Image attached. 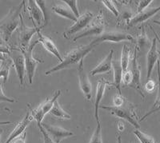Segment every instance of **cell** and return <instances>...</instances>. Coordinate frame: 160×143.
I'll use <instances>...</instances> for the list:
<instances>
[{
    "mask_svg": "<svg viewBox=\"0 0 160 143\" xmlns=\"http://www.w3.org/2000/svg\"><path fill=\"white\" fill-rule=\"evenodd\" d=\"M95 47V46L93 45L91 42L88 45L80 46V47H76L75 49L72 50V51H71L69 53L66 54L65 57L62 58V61L59 64L52 67L49 71H46L45 74L46 75H49L52 73L62 71V70L64 69H68V68H71L78 62L79 63L80 61L83 60L84 57L87 56L90 52H91Z\"/></svg>",
    "mask_w": 160,
    "mask_h": 143,
    "instance_id": "6da1fadb",
    "label": "cell"
},
{
    "mask_svg": "<svg viewBox=\"0 0 160 143\" xmlns=\"http://www.w3.org/2000/svg\"><path fill=\"white\" fill-rule=\"evenodd\" d=\"M136 106L130 102L127 98L124 100L123 103L118 106H100V109H103L111 114L112 115L118 117L119 118L126 120L134 127L139 130L140 125L138 123V118L135 112Z\"/></svg>",
    "mask_w": 160,
    "mask_h": 143,
    "instance_id": "7a4b0ae2",
    "label": "cell"
},
{
    "mask_svg": "<svg viewBox=\"0 0 160 143\" xmlns=\"http://www.w3.org/2000/svg\"><path fill=\"white\" fill-rule=\"evenodd\" d=\"M25 6V1H22L18 6L10 10L8 15L0 22V35L6 42L11 38L13 32L20 24V17L22 7Z\"/></svg>",
    "mask_w": 160,
    "mask_h": 143,
    "instance_id": "3957f363",
    "label": "cell"
},
{
    "mask_svg": "<svg viewBox=\"0 0 160 143\" xmlns=\"http://www.w3.org/2000/svg\"><path fill=\"white\" fill-rule=\"evenodd\" d=\"M105 29V20H104L103 15L102 11H99L96 16H94L92 21L89 24L85 31L80 33L79 35H76L75 38H73L74 42H76L77 40L79 38H84L87 36H91V35H101L104 32Z\"/></svg>",
    "mask_w": 160,
    "mask_h": 143,
    "instance_id": "277c9868",
    "label": "cell"
},
{
    "mask_svg": "<svg viewBox=\"0 0 160 143\" xmlns=\"http://www.w3.org/2000/svg\"><path fill=\"white\" fill-rule=\"evenodd\" d=\"M39 43L38 40H36L33 43L30 44L29 47L28 48H26L24 50H20L22 51V54H23L24 59H25V66H26V74H28V80H29L30 84L32 83L33 78L35 76V70L38 63H40L41 61L40 60L36 59L33 57V50L34 47Z\"/></svg>",
    "mask_w": 160,
    "mask_h": 143,
    "instance_id": "5b68a950",
    "label": "cell"
},
{
    "mask_svg": "<svg viewBox=\"0 0 160 143\" xmlns=\"http://www.w3.org/2000/svg\"><path fill=\"white\" fill-rule=\"evenodd\" d=\"M122 41L135 42V39L133 38L132 35L122 31H104L98 38L93 40L91 43L96 47L99 43L104 42H120Z\"/></svg>",
    "mask_w": 160,
    "mask_h": 143,
    "instance_id": "8992f818",
    "label": "cell"
},
{
    "mask_svg": "<svg viewBox=\"0 0 160 143\" xmlns=\"http://www.w3.org/2000/svg\"><path fill=\"white\" fill-rule=\"evenodd\" d=\"M60 94H61V91H56L55 93V94L53 95L52 98H48L44 102H42V104H40V106L38 108L35 109V110H33L30 106V105H28L30 109V111H31V117H32L33 119H35L37 121L38 125H40V124L42 123V119L44 118L46 114H48V113H50L53 105L55 103V101L58 99V97L60 96Z\"/></svg>",
    "mask_w": 160,
    "mask_h": 143,
    "instance_id": "52a82bcc",
    "label": "cell"
},
{
    "mask_svg": "<svg viewBox=\"0 0 160 143\" xmlns=\"http://www.w3.org/2000/svg\"><path fill=\"white\" fill-rule=\"evenodd\" d=\"M9 58H11L13 62V66L15 67V71L17 73V76L20 81V85H23L24 76L26 74V66L25 59L23 54L19 48H14L11 47V52L8 54Z\"/></svg>",
    "mask_w": 160,
    "mask_h": 143,
    "instance_id": "ba28073f",
    "label": "cell"
},
{
    "mask_svg": "<svg viewBox=\"0 0 160 143\" xmlns=\"http://www.w3.org/2000/svg\"><path fill=\"white\" fill-rule=\"evenodd\" d=\"M42 28L40 27H30L24 23L23 18L21 15L20 17L19 24V49L24 50L28 48L30 45L31 38L35 34H37L38 31H41Z\"/></svg>",
    "mask_w": 160,
    "mask_h": 143,
    "instance_id": "9c48e42d",
    "label": "cell"
},
{
    "mask_svg": "<svg viewBox=\"0 0 160 143\" xmlns=\"http://www.w3.org/2000/svg\"><path fill=\"white\" fill-rule=\"evenodd\" d=\"M131 74H132V82L130 87L136 90L142 98H145L141 84V71L138 63V49L135 47L133 57L131 58Z\"/></svg>",
    "mask_w": 160,
    "mask_h": 143,
    "instance_id": "30bf717a",
    "label": "cell"
},
{
    "mask_svg": "<svg viewBox=\"0 0 160 143\" xmlns=\"http://www.w3.org/2000/svg\"><path fill=\"white\" fill-rule=\"evenodd\" d=\"M93 18H94V15L91 11H88L84 13L83 15H80L79 18H77L76 22H75V23L63 33L64 37L66 38H69L71 35H75L78 31L86 29L91 23Z\"/></svg>",
    "mask_w": 160,
    "mask_h": 143,
    "instance_id": "8fae6325",
    "label": "cell"
},
{
    "mask_svg": "<svg viewBox=\"0 0 160 143\" xmlns=\"http://www.w3.org/2000/svg\"><path fill=\"white\" fill-rule=\"evenodd\" d=\"M41 126L55 143H61V141L64 138L74 136V134L71 131H68L62 127L55 126L47 123H41Z\"/></svg>",
    "mask_w": 160,
    "mask_h": 143,
    "instance_id": "7c38bea8",
    "label": "cell"
},
{
    "mask_svg": "<svg viewBox=\"0 0 160 143\" xmlns=\"http://www.w3.org/2000/svg\"><path fill=\"white\" fill-rule=\"evenodd\" d=\"M78 76L80 89L86 99L91 100L92 97V86L83 68V60L80 61L78 67Z\"/></svg>",
    "mask_w": 160,
    "mask_h": 143,
    "instance_id": "4fadbf2b",
    "label": "cell"
},
{
    "mask_svg": "<svg viewBox=\"0 0 160 143\" xmlns=\"http://www.w3.org/2000/svg\"><path fill=\"white\" fill-rule=\"evenodd\" d=\"M158 58H159V52L157 49V40L155 38L152 40L151 46L147 54V71H148L147 79L148 80L151 78L154 67L155 63L158 61Z\"/></svg>",
    "mask_w": 160,
    "mask_h": 143,
    "instance_id": "5bb4252c",
    "label": "cell"
},
{
    "mask_svg": "<svg viewBox=\"0 0 160 143\" xmlns=\"http://www.w3.org/2000/svg\"><path fill=\"white\" fill-rule=\"evenodd\" d=\"M158 11H160V6L155 8H149V9L147 8L146 10L142 11V12L138 13L133 17H131V19L128 21V27H135L138 24L148 21L149 18L156 15Z\"/></svg>",
    "mask_w": 160,
    "mask_h": 143,
    "instance_id": "9a60e30c",
    "label": "cell"
},
{
    "mask_svg": "<svg viewBox=\"0 0 160 143\" xmlns=\"http://www.w3.org/2000/svg\"><path fill=\"white\" fill-rule=\"evenodd\" d=\"M28 3V9L29 12V16L35 27L42 28V22H44L43 15L35 0H30Z\"/></svg>",
    "mask_w": 160,
    "mask_h": 143,
    "instance_id": "2e32d148",
    "label": "cell"
},
{
    "mask_svg": "<svg viewBox=\"0 0 160 143\" xmlns=\"http://www.w3.org/2000/svg\"><path fill=\"white\" fill-rule=\"evenodd\" d=\"M32 120L33 118L30 115V112L28 111L25 116H24V118H22V121H19V122L17 124L16 126H15V129L13 130L12 132L11 133V134L9 135L8 138L7 139V141L4 143H11L13 140L17 138L18 137H19L20 135H22V134H23V132H25L26 129H27V127L29 126V124L31 123Z\"/></svg>",
    "mask_w": 160,
    "mask_h": 143,
    "instance_id": "e0dca14e",
    "label": "cell"
},
{
    "mask_svg": "<svg viewBox=\"0 0 160 143\" xmlns=\"http://www.w3.org/2000/svg\"><path fill=\"white\" fill-rule=\"evenodd\" d=\"M111 86V83L109 81L106 80L105 78H101L100 81L97 84L96 88V95H95V118L96 121H99V115H98V110L100 106V101L102 99L105 93L107 86Z\"/></svg>",
    "mask_w": 160,
    "mask_h": 143,
    "instance_id": "ac0fdd59",
    "label": "cell"
},
{
    "mask_svg": "<svg viewBox=\"0 0 160 143\" xmlns=\"http://www.w3.org/2000/svg\"><path fill=\"white\" fill-rule=\"evenodd\" d=\"M113 54H114V51H113V50H111L109 54L105 57V58L96 67H95L90 72V74L92 76H95L96 74H105V73L111 72V70H112Z\"/></svg>",
    "mask_w": 160,
    "mask_h": 143,
    "instance_id": "d6986e66",
    "label": "cell"
},
{
    "mask_svg": "<svg viewBox=\"0 0 160 143\" xmlns=\"http://www.w3.org/2000/svg\"><path fill=\"white\" fill-rule=\"evenodd\" d=\"M37 34H38V42L43 46L44 48H45L48 52L51 53V54H53L55 57H56V58L58 59V61H60V62H62V56H61V54H60L58 48H57V47L55 46V44L54 43V42L51 40V38L42 35V34L40 33V31H38Z\"/></svg>",
    "mask_w": 160,
    "mask_h": 143,
    "instance_id": "ffe728a7",
    "label": "cell"
},
{
    "mask_svg": "<svg viewBox=\"0 0 160 143\" xmlns=\"http://www.w3.org/2000/svg\"><path fill=\"white\" fill-rule=\"evenodd\" d=\"M112 67L113 71H114V82L111 83V86L116 88L118 91V94H122L121 93V81H122V69L120 64V61L118 60H114L112 61Z\"/></svg>",
    "mask_w": 160,
    "mask_h": 143,
    "instance_id": "44dd1931",
    "label": "cell"
},
{
    "mask_svg": "<svg viewBox=\"0 0 160 143\" xmlns=\"http://www.w3.org/2000/svg\"><path fill=\"white\" fill-rule=\"evenodd\" d=\"M157 73H158V93H157V97L156 99H155V103L153 105L152 108L148 112L146 113V114H144L142 118H140L139 121H144L146 118L149 117L150 115L153 114L154 113L158 112L160 111V62L159 60L157 62Z\"/></svg>",
    "mask_w": 160,
    "mask_h": 143,
    "instance_id": "7402d4cb",
    "label": "cell"
},
{
    "mask_svg": "<svg viewBox=\"0 0 160 143\" xmlns=\"http://www.w3.org/2000/svg\"><path fill=\"white\" fill-rule=\"evenodd\" d=\"M51 10L53 12H55L59 16L71 20L73 22H76L77 18L74 15V13L71 11V10L67 6H64L62 4H56L55 6H53Z\"/></svg>",
    "mask_w": 160,
    "mask_h": 143,
    "instance_id": "603a6c76",
    "label": "cell"
},
{
    "mask_svg": "<svg viewBox=\"0 0 160 143\" xmlns=\"http://www.w3.org/2000/svg\"><path fill=\"white\" fill-rule=\"evenodd\" d=\"M136 42V47L138 51L143 49H148L151 47V42H150L149 38H148V35L146 34V31L144 27H142V30L140 31L139 35H138V38L135 40Z\"/></svg>",
    "mask_w": 160,
    "mask_h": 143,
    "instance_id": "cb8c5ba5",
    "label": "cell"
},
{
    "mask_svg": "<svg viewBox=\"0 0 160 143\" xmlns=\"http://www.w3.org/2000/svg\"><path fill=\"white\" fill-rule=\"evenodd\" d=\"M50 114L58 119H71V115L62 108V106L58 103V100L55 101V103L50 111Z\"/></svg>",
    "mask_w": 160,
    "mask_h": 143,
    "instance_id": "d4e9b609",
    "label": "cell"
},
{
    "mask_svg": "<svg viewBox=\"0 0 160 143\" xmlns=\"http://www.w3.org/2000/svg\"><path fill=\"white\" fill-rule=\"evenodd\" d=\"M13 66V62L11 58H8L1 62L0 65V78H3V83H6L8 80V77L10 74V69Z\"/></svg>",
    "mask_w": 160,
    "mask_h": 143,
    "instance_id": "484cf974",
    "label": "cell"
},
{
    "mask_svg": "<svg viewBox=\"0 0 160 143\" xmlns=\"http://www.w3.org/2000/svg\"><path fill=\"white\" fill-rule=\"evenodd\" d=\"M130 52H131V50H130L129 47L127 45H124L122 47L121 60H120V64H121V67H122V69L123 72L126 71H128L130 61Z\"/></svg>",
    "mask_w": 160,
    "mask_h": 143,
    "instance_id": "4316f807",
    "label": "cell"
},
{
    "mask_svg": "<svg viewBox=\"0 0 160 143\" xmlns=\"http://www.w3.org/2000/svg\"><path fill=\"white\" fill-rule=\"evenodd\" d=\"M89 143H102V127H101L100 121H97L96 128L93 133L92 137H91Z\"/></svg>",
    "mask_w": 160,
    "mask_h": 143,
    "instance_id": "83f0119b",
    "label": "cell"
},
{
    "mask_svg": "<svg viewBox=\"0 0 160 143\" xmlns=\"http://www.w3.org/2000/svg\"><path fill=\"white\" fill-rule=\"evenodd\" d=\"M37 3V5L39 7V8L41 9L42 12V15H43V18H44V25L43 27H45L46 25H48V22L50 21V14L49 11L47 9V7H46L45 1L43 0H36L35 1Z\"/></svg>",
    "mask_w": 160,
    "mask_h": 143,
    "instance_id": "f1b7e54d",
    "label": "cell"
},
{
    "mask_svg": "<svg viewBox=\"0 0 160 143\" xmlns=\"http://www.w3.org/2000/svg\"><path fill=\"white\" fill-rule=\"evenodd\" d=\"M134 134L136 136V138L139 140L141 143H155V140L152 137L144 134L142 131H140L139 130H135L134 131Z\"/></svg>",
    "mask_w": 160,
    "mask_h": 143,
    "instance_id": "f546056e",
    "label": "cell"
},
{
    "mask_svg": "<svg viewBox=\"0 0 160 143\" xmlns=\"http://www.w3.org/2000/svg\"><path fill=\"white\" fill-rule=\"evenodd\" d=\"M63 2H65L68 6V7L71 10L74 15H75L77 18L80 17V13L78 8V4H77V0H63Z\"/></svg>",
    "mask_w": 160,
    "mask_h": 143,
    "instance_id": "4dcf8cb0",
    "label": "cell"
},
{
    "mask_svg": "<svg viewBox=\"0 0 160 143\" xmlns=\"http://www.w3.org/2000/svg\"><path fill=\"white\" fill-rule=\"evenodd\" d=\"M102 2L104 4V6H105L106 7L108 8L115 16H118L119 13H118L117 7H115V4L114 1H111V0H102Z\"/></svg>",
    "mask_w": 160,
    "mask_h": 143,
    "instance_id": "1f68e13d",
    "label": "cell"
},
{
    "mask_svg": "<svg viewBox=\"0 0 160 143\" xmlns=\"http://www.w3.org/2000/svg\"><path fill=\"white\" fill-rule=\"evenodd\" d=\"M122 81L124 86H130V85L132 82V74L131 71H126L122 72Z\"/></svg>",
    "mask_w": 160,
    "mask_h": 143,
    "instance_id": "d6a6232c",
    "label": "cell"
},
{
    "mask_svg": "<svg viewBox=\"0 0 160 143\" xmlns=\"http://www.w3.org/2000/svg\"><path fill=\"white\" fill-rule=\"evenodd\" d=\"M15 98H9L4 94L3 91H2V82L0 81V102H11V103H14L15 102Z\"/></svg>",
    "mask_w": 160,
    "mask_h": 143,
    "instance_id": "836d02e7",
    "label": "cell"
},
{
    "mask_svg": "<svg viewBox=\"0 0 160 143\" xmlns=\"http://www.w3.org/2000/svg\"><path fill=\"white\" fill-rule=\"evenodd\" d=\"M152 2V0H141V1H139V2H138V8H137L136 14L142 12V11L147 9L148 6H149Z\"/></svg>",
    "mask_w": 160,
    "mask_h": 143,
    "instance_id": "e575fe53",
    "label": "cell"
},
{
    "mask_svg": "<svg viewBox=\"0 0 160 143\" xmlns=\"http://www.w3.org/2000/svg\"><path fill=\"white\" fill-rule=\"evenodd\" d=\"M155 87H156V84H155V81H153V80L149 79L148 80V81L145 83V88L146 91H148V93H151L155 90Z\"/></svg>",
    "mask_w": 160,
    "mask_h": 143,
    "instance_id": "d590c367",
    "label": "cell"
},
{
    "mask_svg": "<svg viewBox=\"0 0 160 143\" xmlns=\"http://www.w3.org/2000/svg\"><path fill=\"white\" fill-rule=\"evenodd\" d=\"M126 98L122 96V94H115V97H114V99H113V104L115 106H118L122 105L123 103L124 100Z\"/></svg>",
    "mask_w": 160,
    "mask_h": 143,
    "instance_id": "8d00e7d4",
    "label": "cell"
},
{
    "mask_svg": "<svg viewBox=\"0 0 160 143\" xmlns=\"http://www.w3.org/2000/svg\"><path fill=\"white\" fill-rule=\"evenodd\" d=\"M38 128H39L40 131H41V133H42V137H43V141H44V143H55L54 141H52V140L51 139V138L49 137V135H48V134H47V132L45 131V130H44L43 128H42V126H41V124L40 125H38Z\"/></svg>",
    "mask_w": 160,
    "mask_h": 143,
    "instance_id": "74e56055",
    "label": "cell"
},
{
    "mask_svg": "<svg viewBox=\"0 0 160 143\" xmlns=\"http://www.w3.org/2000/svg\"><path fill=\"white\" fill-rule=\"evenodd\" d=\"M26 140V132H24V134H22V135H20L19 137H18L17 138L13 140L11 143H25Z\"/></svg>",
    "mask_w": 160,
    "mask_h": 143,
    "instance_id": "f35d334b",
    "label": "cell"
},
{
    "mask_svg": "<svg viewBox=\"0 0 160 143\" xmlns=\"http://www.w3.org/2000/svg\"><path fill=\"white\" fill-rule=\"evenodd\" d=\"M11 47L10 46H0V53L4 54H9L10 52H11Z\"/></svg>",
    "mask_w": 160,
    "mask_h": 143,
    "instance_id": "ab89813d",
    "label": "cell"
},
{
    "mask_svg": "<svg viewBox=\"0 0 160 143\" xmlns=\"http://www.w3.org/2000/svg\"><path fill=\"white\" fill-rule=\"evenodd\" d=\"M154 22H155V24H157V25L160 26V21H158V20H155V21H154ZM150 28H151V30L152 31V32L154 33V35H155V38H156V40L158 41V42H159V44H160V38H159V37H158V35H157V33L155 32V31H154V29H153V27H151V26H150Z\"/></svg>",
    "mask_w": 160,
    "mask_h": 143,
    "instance_id": "60d3db41",
    "label": "cell"
},
{
    "mask_svg": "<svg viewBox=\"0 0 160 143\" xmlns=\"http://www.w3.org/2000/svg\"><path fill=\"white\" fill-rule=\"evenodd\" d=\"M8 58V54H2V53H0V61H1V62L5 61Z\"/></svg>",
    "mask_w": 160,
    "mask_h": 143,
    "instance_id": "b9f144b4",
    "label": "cell"
},
{
    "mask_svg": "<svg viewBox=\"0 0 160 143\" xmlns=\"http://www.w3.org/2000/svg\"><path fill=\"white\" fill-rule=\"evenodd\" d=\"M118 130H119L120 131H122L124 130V128H125V126H124V125L122 122H118Z\"/></svg>",
    "mask_w": 160,
    "mask_h": 143,
    "instance_id": "7bdbcfd3",
    "label": "cell"
},
{
    "mask_svg": "<svg viewBox=\"0 0 160 143\" xmlns=\"http://www.w3.org/2000/svg\"><path fill=\"white\" fill-rule=\"evenodd\" d=\"M8 44H7V42L4 41V39L2 38V37L1 36V35H0V46H7Z\"/></svg>",
    "mask_w": 160,
    "mask_h": 143,
    "instance_id": "ee69618b",
    "label": "cell"
},
{
    "mask_svg": "<svg viewBox=\"0 0 160 143\" xmlns=\"http://www.w3.org/2000/svg\"><path fill=\"white\" fill-rule=\"evenodd\" d=\"M11 121H0V126L1 125H8V124H11Z\"/></svg>",
    "mask_w": 160,
    "mask_h": 143,
    "instance_id": "f6af8a7d",
    "label": "cell"
},
{
    "mask_svg": "<svg viewBox=\"0 0 160 143\" xmlns=\"http://www.w3.org/2000/svg\"><path fill=\"white\" fill-rule=\"evenodd\" d=\"M117 139H118V143H122V139H121V136L120 134L117 135Z\"/></svg>",
    "mask_w": 160,
    "mask_h": 143,
    "instance_id": "bcb514c9",
    "label": "cell"
},
{
    "mask_svg": "<svg viewBox=\"0 0 160 143\" xmlns=\"http://www.w3.org/2000/svg\"><path fill=\"white\" fill-rule=\"evenodd\" d=\"M2 131L0 129V137H1V135H2Z\"/></svg>",
    "mask_w": 160,
    "mask_h": 143,
    "instance_id": "7dc6e473",
    "label": "cell"
},
{
    "mask_svg": "<svg viewBox=\"0 0 160 143\" xmlns=\"http://www.w3.org/2000/svg\"><path fill=\"white\" fill-rule=\"evenodd\" d=\"M135 143H137V142H135Z\"/></svg>",
    "mask_w": 160,
    "mask_h": 143,
    "instance_id": "c3c4849f",
    "label": "cell"
},
{
    "mask_svg": "<svg viewBox=\"0 0 160 143\" xmlns=\"http://www.w3.org/2000/svg\"><path fill=\"white\" fill-rule=\"evenodd\" d=\"M0 33H1V32H0Z\"/></svg>",
    "mask_w": 160,
    "mask_h": 143,
    "instance_id": "681fc988",
    "label": "cell"
}]
</instances>
